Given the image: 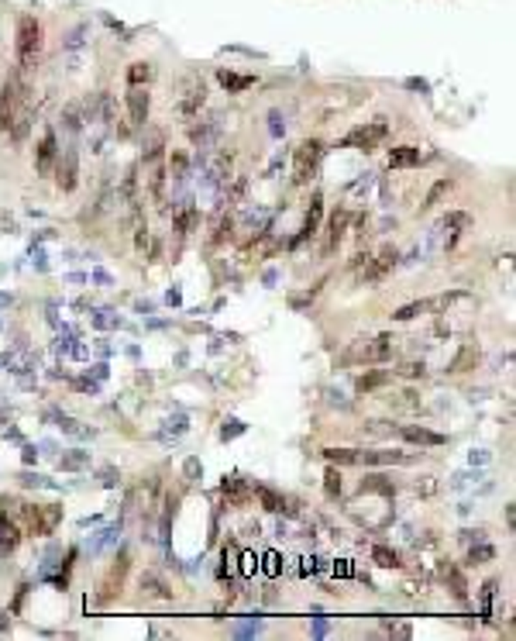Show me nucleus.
I'll use <instances>...</instances> for the list:
<instances>
[{"instance_id": "1", "label": "nucleus", "mask_w": 516, "mask_h": 641, "mask_svg": "<svg viewBox=\"0 0 516 641\" xmlns=\"http://www.w3.org/2000/svg\"><path fill=\"white\" fill-rule=\"evenodd\" d=\"M206 104V80L200 73H186L176 86V114L182 121H193Z\"/></svg>"}, {"instance_id": "2", "label": "nucleus", "mask_w": 516, "mask_h": 641, "mask_svg": "<svg viewBox=\"0 0 516 641\" xmlns=\"http://www.w3.org/2000/svg\"><path fill=\"white\" fill-rule=\"evenodd\" d=\"M320 159H324V142L307 138V142L296 145V156H293V180H296V187H307L310 180L317 176Z\"/></svg>"}, {"instance_id": "3", "label": "nucleus", "mask_w": 516, "mask_h": 641, "mask_svg": "<svg viewBox=\"0 0 516 641\" xmlns=\"http://www.w3.org/2000/svg\"><path fill=\"white\" fill-rule=\"evenodd\" d=\"M38 55H42V25H38V18L25 14L18 21V62L31 69L38 62Z\"/></svg>"}, {"instance_id": "4", "label": "nucleus", "mask_w": 516, "mask_h": 641, "mask_svg": "<svg viewBox=\"0 0 516 641\" xmlns=\"http://www.w3.org/2000/svg\"><path fill=\"white\" fill-rule=\"evenodd\" d=\"M21 514H25L28 534H35V538L52 534L55 524L62 521V507L59 504H28V507H21Z\"/></svg>"}, {"instance_id": "5", "label": "nucleus", "mask_w": 516, "mask_h": 641, "mask_svg": "<svg viewBox=\"0 0 516 641\" xmlns=\"http://www.w3.org/2000/svg\"><path fill=\"white\" fill-rule=\"evenodd\" d=\"M389 128L382 121H372V125H358V128H351V132L341 138V145H351V149H361V152H372V149H379L382 142H386Z\"/></svg>"}, {"instance_id": "6", "label": "nucleus", "mask_w": 516, "mask_h": 641, "mask_svg": "<svg viewBox=\"0 0 516 641\" xmlns=\"http://www.w3.org/2000/svg\"><path fill=\"white\" fill-rule=\"evenodd\" d=\"M55 180H59V190L62 193H73L79 183V156L76 149H66L59 156V166H55Z\"/></svg>"}, {"instance_id": "7", "label": "nucleus", "mask_w": 516, "mask_h": 641, "mask_svg": "<svg viewBox=\"0 0 516 641\" xmlns=\"http://www.w3.org/2000/svg\"><path fill=\"white\" fill-rule=\"evenodd\" d=\"M55 156H59L55 132H45L42 134V142H38V152H35V169H38V176H49L52 166H55Z\"/></svg>"}, {"instance_id": "8", "label": "nucleus", "mask_w": 516, "mask_h": 641, "mask_svg": "<svg viewBox=\"0 0 516 641\" xmlns=\"http://www.w3.org/2000/svg\"><path fill=\"white\" fill-rule=\"evenodd\" d=\"M128 565H131V555H128V552H121V555H117V562L110 565L107 579H103V600H110L114 593H121V587H124V576H128Z\"/></svg>"}, {"instance_id": "9", "label": "nucleus", "mask_w": 516, "mask_h": 641, "mask_svg": "<svg viewBox=\"0 0 516 641\" xmlns=\"http://www.w3.org/2000/svg\"><path fill=\"white\" fill-rule=\"evenodd\" d=\"M148 107H152V97H148V90L145 86H131L128 93V114H131V125H145L148 121Z\"/></svg>"}, {"instance_id": "10", "label": "nucleus", "mask_w": 516, "mask_h": 641, "mask_svg": "<svg viewBox=\"0 0 516 641\" xmlns=\"http://www.w3.org/2000/svg\"><path fill=\"white\" fill-rule=\"evenodd\" d=\"M482 362V348L479 345H471V342H464L462 348H458V355L447 362V373L451 376H458V373H468V369H475Z\"/></svg>"}, {"instance_id": "11", "label": "nucleus", "mask_w": 516, "mask_h": 641, "mask_svg": "<svg viewBox=\"0 0 516 641\" xmlns=\"http://www.w3.org/2000/svg\"><path fill=\"white\" fill-rule=\"evenodd\" d=\"M399 434H403L406 441H413V445H423V449H438V445H444V434L430 431V427H420V425H403L399 427Z\"/></svg>"}, {"instance_id": "12", "label": "nucleus", "mask_w": 516, "mask_h": 641, "mask_svg": "<svg viewBox=\"0 0 516 641\" xmlns=\"http://www.w3.org/2000/svg\"><path fill=\"white\" fill-rule=\"evenodd\" d=\"M320 214H324V197H320V193H313L310 211H307V221H303V231H300V238L293 241V245H300L303 238H313V235H317V228H320Z\"/></svg>"}, {"instance_id": "13", "label": "nucleus", "mask_w": 516, "mask_h": 641, "mask_svg": "<svg viewBox=\"0 0 516 641\" xmlns=\"http://www.w3.org/2000/svg\"><path fill=\"white\" fill-rule=\"evenodd\" d=\"M392 335H379V338H372V342H365V362H386L389 355H392Z\"/></svg>"}, {"instance_id": "14", "label": "nucleus", "mask_w": 516, "mask_h": 641, "mask_svg": "<svg viewBox=\"0 0 516 641\" xmlns=\"http://www.w3.org/2000/svg\"><path fill=\"white\" fill-rule=\"evenodd\" d=\"M204 173L213 180V183H221V180H228L231 176V156H206L204 159Z\"/></svg>"}, {"instance_id": "15", "label": "nucleus", "mask_w": 516, "mask_h": 641, "mask_svg": "<svg viewBox=\"0 0 516 641\" xmlns=\"http://www.w3.org/2000/svg\"><path fill=\"white\" fill-rule=\"evenodd\" d=\"M221 490H224V497L231 500L234 507H241V504H248V497H252V490L245 486L241 476H228V480L221 483Z\"/></svg>"}, {"instance_id": "16", "label": "nucleus", "mask_w": 516, "mask_h": 641, "mask_svg": "<svg viewBox=\"0 0 516 641\" xmlns=\"http://www.w3.org/2000/svg\"><path fill=\"white\" fill-rule=\"evenodd\" d=\"M162 149H165V132L162 128H148V142H145V152H141L145 166L162 159Z\"/></svg>"}, {"instance_id": "17", "label": "nucleus", "mask_w": 516, "mask_h": 641, "mask_svg": "<svg viewBox=\"0 0 516 641\" xmlns=\"http://www.w3.org/2000/svg\"><path fill=\"white\" fill-rule=\"evenodd\" d=\"M21 545V528L0 514V552H14Z\"/></svg>"}, {"instance_id": "18", "label": "nucleus", "mask_w": 516, "mask_h": 641, "mask_svg": "<svg viewBox=\"0 0 516 641\" xmlns=\"http://www.w3.org/2000/svg\"><path fill=\"white\" fill-rule=\"evenodd\" d=\"M416 162H420V152L413 145H399V149L389 152V169H410Z\"/></svg>"}, {"instance_id": "19", "label": "nucleus", "mask_w": 516, "mask_h": 641, "mask_svg": "<svg viewBox=\"0 0 516 641\" xmlns=\"http://www.w3.org/2000/svg\"><path fill=\"white\" fill-rule=\"evenodd\" d=\"M217 80H221V86H224L228 93H241V90L255 86V76H241V73H231V69H221Z\"/></svg>"}, {"instance_id": "20", "label": "nucleus", "mask_w": 516, "mask_h": 641, "mask_svg": "<svg viewBox=\"0 0 516 641\" xmlns=\"http://www.w3.org/2000/svg\"><path fill=\"white\" fill-rule=\"evenodd\" d=\"M155 80V66L152 62H131L128 66V83L131 86H148Z\"/></svg>"}, {"instance_id": "21", "label": "nucleus", "mask_w": 516, "mask_h": 641, "mask_svg": "<svg viewBox=\"0 0 516 641\" xmlns=\"http://www.w3.org/2000/svg\"><path fill=\"white\" fill-rule=\"evenodd\" d=\"M358 462H365V466H392V462H406V455H399V452H358Z\"/></svg>"}, {"instance_id": "22", "label": "nucleus", "mask_w": 516, "mask_h": 641, "mask_svg": "<svg viewBox=\"0 0 516 641\" xmlns=\"http://www.w3.org/2000/svg\"><path fill=\"white\" fill-rule=\"evenodd\" d=\"M255 493H258V504L269 510V514H279V510L286 507V500L279 497V493H276V490H269V486H258Z\"/></svg>"}, {"instance_id": "23", "label": "nucleus", "mask_w": 516, "mask_h": 641, "mask_svg": "<svg viewBox=\"0 0 516 641\" xmlns=\"http://www.w3.org/2000/svg\"><path fill=\"white\" fill-rule=\"evenodd\" d=\"M451 187H455L451 180H438V183L430 187V193H427V200H423V207H420V211H430V207H438L440 200L451 193Z\"/></svg>"}, {"instance_id": "24", "label": "nucleus", "mask_w": 516, "mask_h": 641, "mask_svg": "<svg viewBox=\"0 0 516 641\" xmlns=\"http://www.w3.org/2000/svg\"><path fill=\"white\" fill-rule=\"evenodd\" d=\"M389 379H392L389 373H382V369H375V373H365V376H361V379L355 383V386H358V393H368V390H379V386H386Z\"/></svg>"}, {"instance_id": "25", "label": "nucleus", "mask_w": 516, "mask_h": 641, "mask_svg": "<svg viewBox=\"0 0 516 641\" xmlns=\"http://www.w3.org/2000/svg\"><path fill=\"white\" fill-rule=\"evenodd\" d=\"M348 221H351V211H344V207H341V211L331 217V248H334L337 241L344 238V231H348Z\"/></svg>"}, {"instance_id": "26", "label": "nucleus", "mask_w": 516, "mask_h": 641, "mask_svg": "<svg viewBox=\"0 0 516 641\" xmlns=\"http://www.w3.org/2000/svg\"><path fill=\"white\" fill-rule=\"evenodd\" d=\"M324 458L334 462V466H355L358 462V452L355 449H324Z\"/></svg>"}, {"instance_id": "27", "label": "nucleus", "mask_w": 516, "mask_h": 641, "mask_svg": "<svg viewBox=\"0 0 516 641\" xmlns=\"http://www.w3.org/2000/svg\"><path fill=\"white\" fill-rule=\"evenodd\" d=\"M197 224H200V214H197V207H189V204H186V207L176 214V228H180L182 235H189Z\"/></svg>"}, {"instance_id": "28", "label": "nucleus", "mask_w": 516, "mask_h": 641, "mask_svg": "<svg viewBox=\"0 0 516 641\" xmlns=\"http://www.w3.org/2000/svg\"><path fill=\"white\" fill-rule=\"evenodd\" d=\"M444 228H455L458 235L462 231H468L471 228V214H464V211H451V214H444V221H440Z\"/></svg>"}, {"instance_id": "29", "label": "nucleus", "mask_w": 516, "mask_h": 641, "mask_svg": "<svg viewBox=\"0 0 516 641\" xmlns=\"http://www.w3.org/2000/svg\"><path fill=\"white\" fill-rule=\"evenodd\" d=\"M213 138H217V121H204L200 128H193V142H197L200 149H210Z\"/></svg>"}, {"instance_id": "30", "label": "nucleus", "mask_w": 516, "mask_h": 641, "mask_svg": "<svg viewBox=\"0 0 516 641\" xmlns=\"http://www.w3.org/2000/svg\"><path fill=\"white\" fill-rule=\"evenodd\" d=\"M372 559H375V565H382V569H396L399 565V555L392 548H386V545H375L372 548Z\"/></svg>"}, {"instance_id": "31", "label": "nucleus", "mask_w": 516, "mask_h": 641, "mask_svg": "<svg viewBox=\"0 0 516 641\" xmlns=\"http://www.w3.org/2000/svg\"><path fill=\"white\" fill-rule=\"evenodd\" d=\"M86 462H90V455L86 452H69L59 458V469H66V473H76V469H86Z\"/></svg>"}, {"instance_id": "32", "label": "nucleus", "mask_w": 516, "mask_h": 641, "mask_svg": "<svg viewBox=\"0 0 516 641\" xmlns=\"http://www.w3.org/2000/svg\"><path fill=\"white\" fill-rule=\"evenodd\" d=\"M141 593H145V596H155V600H169V596H172L155 576H145V579H141Z\"/></svg>"}, {"instance_id": "33", "label": "nucleus", "mask_w": 516, "mask_h": 641, "mask_svg": "<svg viewBox=\"0 0 516 641\" xmlns=\"http://www.w3.org/2000/svg\"><path fill=\"white\" fill-rule=\"evenodd\" d=\"M427 307H430L427 300H416V304H406V307H399V311H396L392 318H396V320H413V318H420V314H423Z\"/></svg>"}, {"instance_id": "34", "label": "nucleus", "mask_w": 516, "mask_h": 641, "mask_svg": "<svg viewBox=\"0 0 516 641\" xmlns=\"http://www.w3.org/2000/svg\"><path fill=\"white\" fill-rule=\"evenodd\" d=\"M447 579H451V593H455V600H464V596H468V587H464L462 572H458L455 565H447Z\"/></svg>"}, {"instance_id": "35", "label": "nucleus", "mask_w": 516, "mask_h": 641, "mask_svg": "<svg viewBox=\"0 0 516 641\" xmlns=\"http://www.w3.org/2000/svg\"><path fill=\"white\" fill-rule=\"evenodd\" d=\"M186 169H189V159H186L182 152H172V159H169V173H172V180H186Z\"/></svg>"}, {"instance_id": "36", "label": "nucleus", "mask_w": 516, "mask_h": 641, "mask_svg": "<svg viewBox=\"0 0 516 641\" xmlns=\"http://www.w3.org/2000/svg\"><path fill=\"white\" fill-rule=\"evenodd\" d=\"M492 559H496V548H489V545H479V548H471V552H468V562H475V565L492 562Z\"/></svg>"}, {"instance_id": "37", "label": "nucleus", "mask_w": 516, "mask_h": 641, "mask_svg": "<svg viewBox=\"0 0 516 641\" xmlns=\"http://www.w3.org/2000/svg\"><path fill=\"white\" fill-rule=\"evenodd\" d=\"M272 248H276V238H272V235H262V238H258V245H252V252H248V255L262 259V255H269Z\"/></svg>"}, {"instance_id": "38", "label": "nucleus", "mask_w": 516, "mask_h": 641, "mask_svg": "<svg viewBox=\"0 0 516 641\" xmlns=\"http://www.w3.org/2000/svg\"><path fill=\"white\" fill-rule=\"evenodd\" d=\"M324 490H327V497H337V493H341V473H337V469H327Z\"/></svg>"}, {"instance_id": "39", "label": "nucleus", "mask_w": 516, "mask_h": 641, "mask_svg": "<svg viewBox=\"0 0 516 641\" xmlns=\"http://www.w3.org/2000/svg\"><path fill=\"white\" fill-rule=\"evenodd\" d=\"M361 490H379V493H392V486L386 483V476H368V483H361Z\"/></svg>"}, {"instance_id": "40", "label": "nucleus", "mask_w": 516, "mask_h": 641, "mask_svg": "<svg viewBox=\"0 0 516 641\" xmlns=\"http://www.w3.org/2000/svg\"><path fill=\"white\" fill-rule=\"evenodd\" d=\"M241 431H245L241 421H224V427H221V434H224V438H238Z\"/></svg>"}, {"instance_id": "41", "label": "nucleus", "mask_w": 516, "mask_h": 641, "mask_svg": "<svg viewBox=\"0 0 516 641\" xmlns=\"http://www.w3.org/2000/svg\"><path fill=\"white\" fill-rule=\"evenodd\" d=\"M66 125H69V132H79V107H66Z\"/></svg>"}, {"instance_id": "42", "label": "nucleus", "mask_w": 516, "mask_h": 641, "mask_svg": "<svg viewBox=\"0 0 516 641\" xmlns=\"http://www.w3.org/2000/svg\"><path fill=\"white\" fill-rule=\"evenodd\" d=\"M399 407H406V410H416V407H420V397H416V393H399Z\"/></svg>"}, {"instance_id": "43", "label": "nucleus", "mask_w": 516, "mask_h": 641, "mask_svg": "<svg viewBox=\"0 0 516 641\" xmlns=\"http://www.w3.org/2000/svg\"><path fill=\"white\" fill-rule=\"evenodd\" d=\"M399 373L410 376V379H413V376H423V362H406V366H403Z\"/></svg>"}, {"instance_id": "44", "label": "nucleus", "mask_w": 516, "mask_h": 641, "mask_svg": "<svg viewBox=\"0 0 516 641\" xmlns=\"http://www.w3.org/2000/svg\"><path fill=\"white\" fill-rule=\"evenodd\" d=\"M406 86H410V90H420V93H423V90H427V80H406Z\"/></svg>"}]
</instances>
